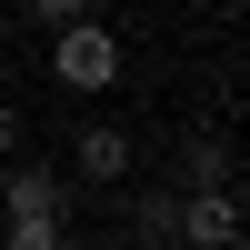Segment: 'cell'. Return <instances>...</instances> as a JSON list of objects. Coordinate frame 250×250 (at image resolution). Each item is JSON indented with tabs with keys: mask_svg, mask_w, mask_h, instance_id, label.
Segmentation results:
<instances>
[{
	"mask_svg": "<svg viewBox=\"0 0 250 250\" xmlns=\"http://www.w3.org/2000/svg\"><path fill=\"white\" fill-rule=\"evenodd\" d=\"M50 70H60V90H110L120 80V30L110 20H60L50 30Z\"/></svg>",
	"mask_w": 250,
	"mask_h": 250,
	"instance_id": "obj_1",
	"label": "cell"
},
{
	"mask_svg": "<svg viewBox=\"0 0 250 250\" xmlns=\"http://www.w3.org/2000/svg\"><path fill=\"white\" fill-rule=\"evenodd\" d=\"M0 160H20V110L0 100Z\"/></svg>",
	"mask_w": 250,
	"mask_h": 250,
	"instance_id": "obj_9",
	"label": "cell"
},
{
	"mask_svg": "<svg viewBox=\"0 0 250 250\" xmlns=\"http://www.w3.org/2000/svg\"><path fill=\"white\" fill-rule=\"evenodd\" d=\"M70 170L90 180V190H120V180H130V130H120V120H80V150H70Z\"/></svg>",
	"mask_w": 250,
	"mask_h": 250,
	"instance_id": "obj_4",
	"label": "cell"
},
{
	"mask_svg": "<svg viewBox=\"0 0 250 250\" xmlns=\"http://www.w3.org/2000/svg\"><path fill=\"white\" fill-rule=\"evenodd\" d=\"M130 230H140V250H170L180 240V190H140L130 200Z\"/></svg>",
	"mask_w": 250,
	"mask_h": 250,
	"instance_id": "obj_5",
	"label": "cell"
},
{
	"mask_svg": "<svg viewBox=\"0 0 250 250\" xmlns=\"http://www.w3.org/2000/svg\"><path fill=\"white\" fill-rule=\"evenodd\" d=\"M0 250H60V220L30 210V220H0Z\"/></svg>",
	"mask_w": 250,
	"mask_h": 250,
	"instance_id": "obj_7",
	"label": "cell"
},
{
	"mask_svg": "<svg viewBox=\"0 0 250 250\" xmlns=\"http://www.w3.org/2000/svg\"><path fill=\"white\" fill-rule=\"evenodd\" d=\"M180 180H190V190H230V140H190Z\"/></svg>",
	"mask_w": 250,
	"mask_h": 250,
	"instance_id": "obj_6",
	"label": "cell"
},
{
	"mask_svg": "<svg viewBox=\"0 0 250 250\" xmlns=\"http://www.w3.org/2000/svg\"><path fill=\"white\" fill-rule=\"evenodd\" d=\"M30 210H70V180L40 170V160H0V220H30Z\"/></svg>",
	"mask_w": 250,
	"mask_h": 250,
	"instance_id": "obj_3",
	"label": "cell"
},
{
	"mask_svg": "<svg viewBox=\"0 0 250 250\" xmlns=\"http://www.w3.org/2000/svg\"><path fill=\"white\" fill-rule=\"evenodd\" d=\"M180 240H190V250H240L250 240L240 190H180Z\"/></svg>",
	"mask_w": 250,
	"mask_h": 250,
	"instance_id": "obj_2",
	"label": "cell"
},
{
	"mask_svg": "<svg viewBox=\"0 0 250 250\" xmlns=\"http://www.w3.org/2000/svg\"><path fill=\"white\" fill-rule=\"evenodd\" d=\"M30 20H40V30H60V20H90V0H30Z\"/></svg>",
	"mask_w": 250,
	"mask_h": 250,
	"instance_id": "obj_8",
	"label": "cell"
}]
</instances>
